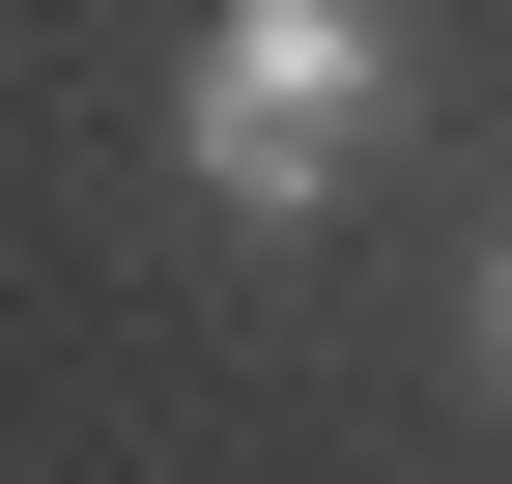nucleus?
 Segmentation results:
<instances>
[{"mask_svg":"<svg viewBox=\"0 0 512 484\" xmlns=\"http://www.w3.org/2000/svg\"><path fill=\"white\" fill-rule=\"evenodd\" d=\"M171 114H200V200L228 228H313L370 171V114H399V29H370V0H228V29L171 57Z\"/></svg>","mask_w":512,"mask_h":484,"instance_id":"1","label":"nucleus"},{"mask_svg":"<svg viewBox=\"0 0 512 484\" xmlns=\"http://www.w3.org/2000/svg\"><path fill=\"white\" fill-rule=\"evenodd\" d=\"M484 371H512V257H484Z\"/></svg>","mask_w":512,"mask_h":484,"instance_id":"2","label":"nucleus"}]
</instances>
